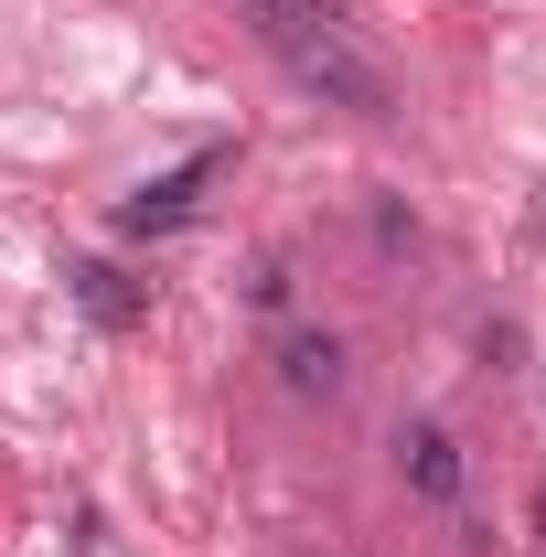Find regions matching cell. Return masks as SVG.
I'll return each mask as SVG.
<instances>
[{"mask_svg":"<svg viewBox=\"0 0 546 557\" xmlns=\"http://www.w3.org/2000/svg\"><path fill=\"white\" fill-rule=\"evenodd\" d=\"M75 300H86V322H108V333H129L139 311H150V289H139L129 269H108V258H86V269H75Z\"/></svg>","mask_w":546,"mask_h":557,"instance_id":"obj_4","label":"cell"},{"mask_svg":"<svg viewBox=\"0 0 546 557\" xmlns=\"http://www.w3.org/2000/svg\"><path fill=\"white\" fill-rule=\"evenodd\" d=\"M278 386H289V397H333L343 386V344L333 333H289V344H278Z\"/></svg>","mask_w":546,"mask_h":557,"instance_id":"obj_5","label":"cell"},{"mask_svg":"<svg viewBox=\"0 0 546 557\" xmlns=\"http://www.w3.org/2000/svg\"><path fill=\"white\" fill-rule=\"evenodd\" d=\"M397 472H408L429 504H461V440H450L439 418H408V429H397Z\"/></svg>","mask_w":546,"mask_h":557,"instance_id":"obj_3","label":"cell"},{"mask_svg":"<svg viewBox=\"0 0 546 557\" xmlns=\"http://www.w3.org/2000/svg\"><path fill=\"white\" fill-rule=\"evenodd\" d=\"M258 44H269L289 86H311L322 108H353V119H397V65L364 44L353 0H247Z\"/></svg>","mask_w":546,"mask_h":557,"instance_id":"obj_1","label":"cell"},{"mask_svg":"<svg viewBox=\"0 0 546 557\" xmlns=\"http://www.w3.org/2000/svg\"><path fill=\"white\" fill-rule=\"evenodd\" d=\"M225 161H236V150H194L183 172H161V183H139L129 205H119V225H129V236H161V225H183V214L204 205V183L225 172Z\"/></svg>","mask_w":546,"mask_h":557,"instance_id":"obj_2","label":"cell"}]
</instances>
